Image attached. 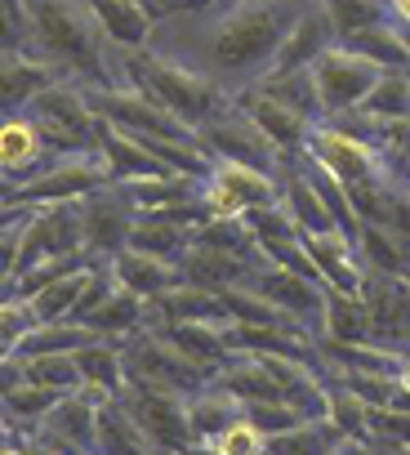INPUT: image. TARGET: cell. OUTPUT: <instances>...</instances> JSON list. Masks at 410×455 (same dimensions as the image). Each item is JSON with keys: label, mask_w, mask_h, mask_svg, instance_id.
Instances as JSON below:
<instances>
[{"label": "cell", "mask_w": 410, "mask_h": 455, "mask_svg": "<svg viewBox=\"0 0 410 455\" xmlns=\"http://www.w3.org/2000/svg\"><path fill=\"white\" fill-rule=\"evenodd\" d=\"M28 54L41 59L59 81L81 90H112L116 76L107 68V36L94 23L85 0H28Z\"/></svg>", "instance_id": "1"}, {"label": "cell", "mask_w": 410, "mask_h": 455, "mask_svg": "<svg viewBox=\"0 0 410 455\" xmlns=\"http://www.w3.org/2000/svg\"><path fill=\"white\" fill-rule=\"evenodd\" d=\"M312 0H233L205 36L215 76H264ZM250 81V85H255Z\"/></svg>", "instance_id": "2"}, {"label": "cell", "mask_w": 410, "mask_h": 455, "mask_svg": "<svg viewBox=\"0 0 410 455\" xmlns=\"http://www.w3.org/2000/svg\"><path fill=\"white\" fill-rule=\"evenodd\" d=\"M125 68H130V85L143 90L152 103H161L170 116H178L192 134L233 108V94L215 76H205L187 63H174V59H161L152 50H130Z\"/></svg>", "instance_id": "3"}, {"label": "cell", "mask_w": 410, "mask_h": 455, "mask_svg": "<svg viewBox=\"0 0 410 455\" xmlns=\"http://www.w3.org/2000/svg\"><path fill=\"white\" fill-rule=\"evenodd\" d=\"M32 121L50 148V156H85L99 152V112L90 108L85 90L72 81H54L50 90H41L32 99Z\"/></svg>", "instance_id": "4"}, {"label": "cell", "mask_w": 410, "mask_h": 455, "mask_svg": "<svg viewBox=\"0 0 410 455\" xmlns=\"http://www.w3.org/2000/svg\"><path fill=\"white\" fill-rule=\"evenodd\" d=\"M312 85H317V103H321V121H343L352 112L366 108V99L375 94L383 68L352 54L348 45H330L312 68H308Z\"/></svg>", "instance_id": "5"}, {"label": "cell", "mask_w": 410, "mask_h": 455, "mask_svg": "<svg viewBox=\"0 0 410 455\" xmlns=\"http://www.w3.org/2000/svg\"><path fill=\"white\" fill-rule=\"evenodd\" d=\"M281 201V183L268 170L241 165V161H215V170L201 179V205L210 219L241 223L255 210H268Z\"/></svg>", "instance_id": "6"}, {"label": "cell", "mask_w": 410, "mask_h": 455, "mask_svg": "<svg viewBox=\"0 0 410 455\" xmlns=\"http://www.w3.org/2000/svg\"><path fill=\"white\" fill-rule=\"evenodd\" d=\"M304 156L312 165H321L330 179H339L343 188H361V183L388 179V156L379 152V143L357 134V130H348V125H335V121L312 125Z\"/></svg>", "instance_id": "7"}, {"label": "cell", "mask_w": 410, "mask_h": 455, "mask_svg": "<svg viewBox=\"0 0 410 455\" xmlns=\"http://www.w3.org/2000/svg\"><path fill=\"white\" fill-rule=\"evenodd\" d=\"M99 188H112V170L99 152H85V156H59L50 161L36 179L19 183V192L10 196V205H54V201H85L90 192Z\"/></svg>", "instance_id": "8"}, {"label": "cell", "mask_w": 410, "mask_h": 455, "mask_svg": "<svg viewBox=\"0 0 410 455\" xmlns=\"http://www.w3.org/2000/svg\"><path fill=\"white\" fill-rule=\"evenodd\" d=\"M121 406L134 415V424L147 433V442L161 455H178L183 446H192V428H187V397L143 384V379H125Z\"/></svg>", "instance_id": "9"}, {"label": "cell", "mask_w": 410, "mask_h": 455, "mask_svg": "<svg viewBox=\"0 0 410 455\" xmlns=\"http://www.w3.org/2000/svg\"><path fill=\"white\" fill-rule=\"evenodd\" d=\"M85 255V233H81V201H54V205H32L23 219V251H19V273L41 264V259H67Z\"/></svg>", "instance_id": "10"}, {"label": "cell", "mask_w": 410, "mask_h": 455, "mask_svg": "<svg viewBox=\"0 0 410 455\" xmlns=\"http://www.w3.org/2000/svg\"><path fill=\"white\" fill-rule=\"evenodd\" d=\"M196 143H201V152L210 156V161H241V165H255V170H268V174H277L290 156H281L264 134H259V125L233 103L219 121H210V125H201L196 130Z\"/></svg>", "instance_id": "11"}, {"label": "cell", "mask_w": 410, "mask_h": 455, "mask_svg": "<svg viewBox=\"0 0 410 455\" xmlns=\"http://www.w3.org/2000/svg\"><path fill=\"white\" fill-rule=\"evenodd\" d=\"M138 223V210L130 205V196L121 192V183L112 188H99L81 201V233H85V255L99 259V264H112L125 246H130V233Z\"/></svg>", "instance_id": "12"}, {"label": "cell", "mask_w": 410, "mask_h": 455, "mask_svg": "<svg viewBox=\"0 0 410 455\" xmlns=\"http://www.w3.org/2000/svg\"><path fill=\"white\" fill-rule=\"evenodd\" d=\"M308 259L317 264L321 282L330 291H343V295H361L366 291V259L357 251V242L343 233V228H312V233H299Z\"/></svg>", "instance_id": "13"}, {"label": "cell", "mask_w": 410, "mask_h": 455, "mask_svg": "<svg viewBox=\"0 0 410 455\" xmlns=\"http://www.w3.org/2000/svg\"><path fill=\"white\" fill-rule=\"evenodd\" d=\"M178 273H183L187 286H201V291L224 295V291L250 286L259 268H255L246 255H237V251H224V246H215V242H201V237H196V242L178 255Z\"/></svg>", "instance_id": "14"}, {"label": "cell", "mask_w": 410, "mask_h": 455, "mask_svg": "<svg viewBox=\"0 0 410 455\" xmlns=\"http://www.w3.org/2000/svg\"><path fill=\"white\" fill-rule=\"evenodd\" d=\"M250 291L264 295V299H272V304L286 308L295 322H304L308 331L321 335V313H326V286H321V282L299 277V273H290V268H281V264H268V268L255 273Z\"/></svg>", "instance_id": "15"}, {"label": "cell", "mask_w": 410, "mask_h": 455, "mask_svg": "<svg viewBox=\"0 0 410 455\" xmlns=\"http://www.w3.org/2000/svg\"><path fill=\"white\" fill-rule=\"evenodd\" d=\"M233 103L259 125V134L281 152V156H290V152H304L308 148V134H312V121H304L299 112H290L286 103H277L268 90H259V85H246V90H237L233 94Z\"/></svg>", "instance_id": "16"}, {"label": "cell", "mask_w": 410, "mask_h": 455, "mask_svg": "<svg viewBox=\"0 0 410 455\" xmlns=\"http://www.w3.org/2000/svg\"><path fill=\"white\" fill-rule=\"evenodd\" d=\"M50 148L32 121V112H10L0 116V174L14 179V183H28L36 179L45 165H50Z\"/></svg>", "instance_id": "17"}, {"label": "cell", "mask_w": 410, "mask_h": 455, "mask_svg": "<svg viewBox=\"0 0 410 455\" xmlns=\"http://www.w3.org/2000/svg\"><path fill=\"white\" fill-rule=\"evenodd\" d=\"M330 45H339V41H335V28H330V19H326V10H321V0H312V5L304 10V19L295 23V32L286 36V45L277 50L272 68H268L259 81H268V76H290V72H308Z\"/></svg>", "instance_id": "18"}, {"label": "cell", "mask_w": 410, "mask_h": 455, "mask_svg": "<svg viewBox=\"0 0 410 455\" xmlns=\"http://www.w3.org/2000/svg\"><path fill=\"white\" fill-rule=\"evenodd\" d=\"M99 156L112 170V183H143V179H165L174 174L165 161H156L134 134L116 130L112 121H99Z\"/></svg>", "instance_id": "19"}, {"label": "cell", "mask_w": 410, "mask_h": 455, "mask_svg": "<svg viewBox=\"0 0 410 455\" xmlns=\"http://www.w3.org/2000/svg\"><path fill=\"white\" fill-rule=\"evenodd\" d=\"M112 273H116V286L134 291V295L147 299V304L161 299V295H170L174 286H183V273H178L174 259H156V255L134 251V246H125V251L112 259Z\"/></svg>", "instance_id": "20"}, {"label": "cell", "mask_w": 410, "mask_h": 455, "mask_svg": "<svg viewBox=\"0 0 410 455\" xmlns=\"http://www.w3.org/2000/svg\"><path fill=\"white\" fill-rule=\"evenodd\" d=\"M94 23L103 28V36L112 45H121L125 54L130 50H143L152 41V28H156V14L147 5H138V0H85Z\"/></svg>", "instance_id": "21"}, {"label": "cell", "mask_w": 410, "mask_h": 455, "mask_svg": "<svg viewBox=\"0 0 410 455\" xmlns=\"http://www.w3.org/2000/svg\"><path fill=\"white\" fill-rule=\"evenodd\" d=\"M76 366H81V388L99 402H112L125 393V353H121V339H94L85 348H76Z\"/></svg>", "instance_id": "22"}, {"label": "cell", "mask_w": 410, "mask_h": 455, "mask_svg": "<svg viewBox=\"0 0 410 455\" xmlns=\"http://www.w3.org/2000/svg\"><path fill=\"white\" fill-rule=\"evenodd\" d=\"M59 76L32 59V54H0V116H10V112H28L32 99L41 90H50Z\"/></svg>", "instance_id": "23"}, {"label": "cell", "mask_w": 410, "mask_h": 455, "mask_svg": "<svg viewBox=\"0 0 410 455\" xmlns=\"http://www.w3.org/2000/svg\"><path fill=\"white\" fill-rule=\"evenodd\" d=\"M277 183H281V201H277V205L295 219L299 233H312V228H339L304 165H290V161H286V165L277 170Z\"/></svg>", "instance_id": "24"}, {"label": "cell", "mask_w": 410, "mask_h": 455, "mask_svg": "<svg viewBox=\"0 0 410 455\" xmlns=\"http://www.w3.org/2000/svg\"><path fill=\"white\" fill-rule=\"evenodd\" d=\"M85 326H90L99 339H130V335H138V331L152 326V304L138 299V295L125 291V286H112L107 299L85 317Z\"/></svg>", "instance_id": "25"}, {"label": "cell", "mask_w": 410, "mask_h": 455, "mask_svg": "<svg viewBox=\"0 0 410 455\" xmlns=\"http://www.w3.org/2000/svg\"><path fill=\"white\" fill-rule=\"evenodd\" d=\"M94 451H103V455H161V451L147 442V433L134 424V415L121 406V397H112V402L99 406Z\"/></svg>", "instance_id": "26"}, {"label": "cell", "mask_w": 410, "mask_h": 455, "mask_svg": "<svg viewBox=\"0 0 410 455\" xmlns=\"http://www.w3.org/2000/svg\"><path fill=\"white\" fill-rule=\"evenodd\" d=\"M339 45H348L352 54L379 63L383 72H410V50H406L401 23H392V19H383V23H375V28H361L357 36H348V41H339Z\"/></svg>", "instance_id": "27"}, {"label": "cell", "mask_w": 410, "mask_h": 455, "mask_svg": "<svg viewBox=\"0 0 410 455\" xmlns=\"http://www.w3.org/2000/svg\"><path fill=\"white\" fill-rule=\"evenodd\" d=\"M241 415V402L237 397H228L224 388H215V384H205L201 393H192L187 397V428H192V442H210L228 419H237Z\"/></svg>", "instance_id": "28"}, {"label": "cell", "mask_w": 410, "mask_h": 455, "mask_svg": "<svg viewBox=\"0 0 410 455\" xmlns=\"http://www.w3.org/2000/svg\"><path fill=\"white\" fill-rule=\"evenodd\" d=\"M94 268H99V264L76 268V273H67L63 282H54V286L36 291V295L28 299V304H32V313H36V322H72V313H76L81 295H85V291H90V282H94Z\"/></svg>", "instance_id": "29"}, {"label": "cell", "mask_w": 410, "mask_h": 455, "mask_svg": "<svg viewBox=\"0 0 410 455\" xmlns=\"http://www.w3.org/2000/svg\"><path fill=\"white\" fill-rule=\"evenodd\" d=\"M321 335H326V339H370V308H366V299L326 286Z\"/></svg>", "instance_id": "30"}, {"label": "cell", "mask_w": 410, "mask_h": 455, "mask_svg": "<svg viewBox=\"0 0 410 455\" xmlns=\"http://www.w3.org/2000/svg\"><path fill=\"white\" fill-rule=\"evenodd\" d=\"M67 393H54V388H41V384H19L5 402V415H10V424H14V433H41V424L50 419V411L63 402Z\"/></svg>", "instance_id": "31"}, {"label": "cell", "mask_w": 410, "mask_h": 455, "mask_svg": "<svg viewBox=\"0 0 410 455\" xmlns=\"http://www.w3.org/2000/svg\"><path fill=\"white\" fill-rule=\"evenodd\" d=\"M99 335L81 322H36L23 344H19V357H36V353H76L85 344H94Z\"/></svg>", "instance_id": "32"}, {"label": "cell", "mask_w": 410, "mask_h": 455, "mask_svg": "<svg viewBox=\"0 0 410 455\" xmlns=\"http://www.w3.org/2000/svg\"><path fill=\"white\" fill-rule=\"evenodd\" d=\"M339 442L343 433L330 424V415H321V419H304L281 437H268V455H330Z\"/></svg>", "instance_id": "33"}, {"label": "cell", "mask_w": 410, "mask_h": 455, "mask_svg": "<svg viewBox=\"0 0 410 455\" xmlns=\"http://www.w3.org/2000/svg\"><path fill=\"white\" fill-rule=\"evenodd\" d=\"M375 125H392V121H410V72H383L375 94L366 99V108L357 112Z\"/></svg>", "instance_id": "34"}, {"label": "cell", "mask_w": 410, "mask_h": 455, "mask_svg": "<svg viewBox=\"0 0 410 455\" xmlns=\"http://www.w3.org/2000/svg\"><path fill=\"white\" fill-rule=\"evenodd\" d=\"M259 90H268L277 103H286L290 112H299L304 121L321 125V103H317V85L308 72H290V76H268V81H255Z\"/></svg>", "instance_id": "35"}, {"label": "cell", "mask_w": 410, "mask_h": 455, "mask_svg": "<svg viewBox=\"0 0 410 455\" xmlns=\"http://www.w3.org/2000/svg\"><path fill=\"white\" fill-rule=\"evenodd\" d=\"M321 10H326V19L335 28V41H348L361 28H375V23L388 19L383 0H321Z\"/></svg>", "instance_id": "36"}, {"label": "cell", "mask_w": 410, "mask_h": 455, "mask_svg": "<svg viewBox=\"0 0 410 455\" xmlns=\"http://www.w3.org/2000/svg\"><path fill=\"white\" fill-rule=\"evenodd\" d=\"M23 366H28V379L41 384V388H54V393H76L81 388L76 353H36V357H23Z\"/></svg>", "instance_id": "37"}, {"label": "cell", "mask_w": 410, "mask_h": 455, "mask_svg": "<svg viewBox=\"0 0 410 455\" xmlns=\"http://www.w3.org/2000/svg\"><path fill=\"white\" fill-rule=\"evenodd\" d=\"M326 415H330V424L343 433V442H366V437H370V406H366L357 393H348L343 384H330V406H326Z\"/></svg>", "instance_id": "38"}, {"label": "cell", "mask_w": 410, "mask_h": 455, "mask_svg": "<svg viewBox=\"0 0 410 455\" xmlns=\"http://www.w3.org/2000/svg\"><path fill=\"white\" fill-rule=\"evenodd\" d=\"M210 446H215L219 455H268V433L241 411L237 419H228V424L210 437Z\"/></svg>", "instance_id": "39"}, {"label": "cell", "mask_w": 410, "mask_h": 455, "mask_svg": "<svg viewBox=\"0 0 410 455\" xmlns=\"http://www.w3.org/2000/svg\"><path fill=\"white\" fill-rule=\"evenodd\" d=\"M90 264H99V259H90V255H67V259H41V264H32V268H23V273L14 277V291H19L23 299H32L36 291H45V286H54V282H63L67 273H76V268H90Z\"/></svg>", "instance_id": "40"}, {"label": "cell", "mask_w": 410, "mask_h": 455, "mask_svg": "<svg viewBox=\"0 0 410 455\" xmlns=\"http://www.w3.org/2000/svg\"><path fill=\"white\" fill-rule=\"evenodd\" d=\"M32 326H36V313H32V304L23 295L0 299V362L19 353V344H23V335Z\"/></svg>", "instance_id": "41"}, {"label": "cell", "mask_w": 410, "mask_h": 455, "mask_svg": "<svg viewBox=\"0 0 410 455\" xmlns=\"http://www.w3.org/2000/svg\"><path fill=\"white\" fill-rule=\"evenodd\" d=\"M28 0H0V54H28Z\"/></svg>", "instance_id": "42"}, {"label": "cell", "mask_w": 410, "mask_h": 455, "mask_svg": "<svg viewBox=\"0 0 410 455\" xmlns=\"http://www.w3.org/2000/svg\"><path fill=\"white\" fill-rule=\"evenodd\" d=\"M268 437H281V433H290V428H299L308 415L299 411V406H290V402H246L241 406Z\"/></svg>", "instance_id": "43"}, {"label": "cell", "mask_w": 410, "mask_h": 455, "mask_svg": "<svg viewBox=\"0 0 410 455\" xmlns=\"http://www.w3.org/2000/svg\"><path fill=\"white\" fill-rule=\"evenodd\" d=\"M19 251H23V219L0 233V282H14L19 277Z\"/></svg>", "instance_id": "44"}, {"label": "cell", "mask_w": 410, "mask_h": 455, "mask_svg": "<svg viewBox=\"0 0 410 455\" xmlns=\"http://www.w3.org/2000/svg\"><path fill=\"white\" fill-rule=\"evenodd\" d=\"M19 384H28V366H23V357L14 353V357H5L0 362V402H5Z\"/></svg>", "instance_id": "45"}, {"label": "cell", "mask_w": 410, "mask_h": 455, "mask_svg": "<svg viewBox=\"0 0 410 455\" xmlns=\"http://www.w3.org/2000/svg\"><path fill=\"white\" fill-rule=\"evenodd\" d=\"M201 5H210V0H156V19H161V14H183V10H201Z\"/></svg>", "instance_id": "46"}, {"label": "cell", "mask_w": 410, "mask_h": 455, "mask_svg": "<svg viewBox=\"0 0 410 455\" xmlns=\"http://www.w3.org/2000/svg\"><path fill=\"white\" fill-rule=\"evenodd\" d=\"M383 5H388V19H392V23L410 28V0H383Z\"/></svg>", "instance_id": "47"}, {"label": "cell", "mask_w": 410, "mask_h": 455, "mask_svg": "<svg viewBox=\"0 0 410 455\" xmlns=\"http://www.w3.org/2000/svg\"><path fill=\"white\" fill-rule=\"evenodd\" d=\"M19 219H28V210H23V205H0V233H5L10 223H19Z\"/></svg>", "instance_id": "48"}, {"label": "cell", "mask_w": 410, "mask_h": 455, "mask_svg": "<svg viewBox=\"0 0 410 455\" xmlns=\"http://www.w3.org/2000/svg\"><path fill=\"white\" fill-rule=\"evenodd\" d=\"M397 384H401V397L410 402V353L401 357V371H397Z\"/></svg>", "instance_id": "49"}, {"label": "cell", "mask_w": 410, "mask_h": 455, "mask_svg": "<svg viewBox=\"0 0 410 455\" xmlns=\"http://www.w3.org/2000/svg\"><path fill=\"white\" fill-rule=\"evenodd\" d=\"M178 455H219V451H215L210 442H192V446H183Z\"/></svg>", "instance_id": "50"}, {"label": "cell", "mask_w": 410, "mask_h": 455, "mask_svg": "<svg viewBox=\"0 0 410 455\" xmlns=\"http://www.w3.org/2000/svg\"><path fill=\"white\" fill-rule=\"evenodd\" d=\"M14 192H19V183L0 174V205H10V196H14Z\"/></svg>", "instance_id": "51"}, {"label": "cell", "mask_w": 410, "mask_h": 455, "mask_svg": "<svg viewBox=\"0 0 410 455\" xmlns=\"http://www.w3.org/2000/svg\"><path fill=\"white\" fill-rule=\"evenodd\" d=\"M14 437V424H10V415H5V406H0V446H5Z\"/></svg>", "instance_id": "52"}, {"label": "cell", "mask_w": 410, "mask_h": 455, "mask_svg": "<svg viewBox=\"0 0 410 455\" xmlns=\"http://www.w3.org/2000/svg\"><path fill=\"white\" fill-rule=\"evenodd\" d=\"M330 455H361V446H357V442H339Z\"/></svg>", "instance_id": "53"}, {"label": "cell", "mask_w": 410, "mask_h": 455, "mask_svg": "<svg viewBox=\"0 0 410 455\" xmlns=\"http://www.w3.org/2000/svg\"><path fill=\"white\" fill-rule=\"evenodd\" d=\"M138 5H147V10H152V14H156V0H138Z\"/></svg>", "instance_id": "54"}, {"label": "cell", "mask_w": 410, "mask_h": 455, "mask_svg": "<svg viewBox=\"0 0 410 455\" xmlns=\"http://www.w3.org/2000/svg\"><path fill=\"white\" fill-rule=\"evenodd\" d=\"M401 36H406V50H410V28H401Z\"/></svg>", "instance_id": "55"}, {"label": "cell", "mask_w": 410, "mask_h": 455, "mask_svg": "<svg viewBox=\"0 0 410 455\" xmlns=\"http://www.w3.org/2000/svg\"><path fill=\"white\" fill-rule=\"evenodd\" d=\"M0 455H14V451H10V442H5V446H0Z\"/></svg>", "instance_id": "56"}, {"label": "cell", "mask_w": 410, "mask_h": 455, "mask_svg": "<svg viewBox=\"0 0 410 455\" xmlns=\"http://www.w3.org/2000/svg\"><path fill=\"white\" fill-rule=\"evenodd\" d=\"M76 455H103V451H76Z\"/></svg>", "instance_id": "57"}, {"label": "cell", "mask_w": 410, "mask_h": 455, "mask_svg": "<svg viewBox=\"0 0 410 455\" xmlns=\"http://www.w3.org/2000/svg\"><path fill=\"white\" fill-rule=\"evenodd\" d=\"M210 5H233V0H210Z\"/></svg>", "instance_id": "58"}, {"label": "cell", "mask_w": 410, "mask_h": 455, "mask_svg": "<svg viewBox=\"0 0 410 455\" xmlns=\"http://www.w3.org/2000/svg\"><path fill=\"white\" fill-rule=\"evenodd\" d=\"M406 183H410V161H406Z\"/></svg>", "instance_id": "59"}]
</instances>
